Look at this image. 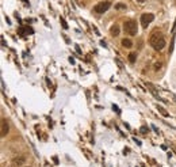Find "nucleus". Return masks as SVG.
I'll return each mask as SVG.
<instances>
[{
  "mask_svg": "<svg viewBox=\"0 0 176 167\" xmlns=\"http://www.w3.org/2000/svg\"><path fill=\"white\" fill-rule=\"evenodd\" d=\"M149 44L154 50H163L165 48V38L163 35V33L158 30V29H154L152 31V34L149 37Z\"/></svg>",
  "mask_w": 176,
  "mask_h": 167,
  "instance_id": "nucleus-1",
  "label": "nucleus"
},
{
  "mask_svg": "<svg viewBox=\"0 0 176 167\" xmlns=\"http://www.w3.org/2000/svg\"><path fill=\"white\" fill-rule=\"evenodd\" d=\"M123 29H125V33H128L129 35H136L137 34V22L136 20H126L123 23Z\"/></svg>",
  "mask_w": 176,
  "mask_h": 167,
  "instance_id": "nucleus-2",
  "label": "nucleus"
},
{
  "mask_svg": "<svg viewBox=\"0 0 176 167\" xmlns=\"http://www.w3.org/2000/svg\"><path fill=\"white\" fill-rule=\"evenodd\" d=\"M110 7H111V3L110 2H100L93 7V11H95L96 14H103V12L107 11Z\"/></svg>",
  "mask_w": 176,
  "mask_h": 167,
  "instance_id": "nucleus-3",
  "label": "nucleus"
},
{
  "mask_svg": "<svg viewBox=\"0 0 176 167\" xmlns=\"http://www.w3.org/2000/svg\"><path fill=\"white\" fill-rule=\"evenodd\" d=\"M153 19H154L153 14H142L141 15V24H142V27L146 29L150 23L153 22Z\"/></svg>",
  "mask_w": 176,
  "mask_h": 167,
  "instance_id": "nucleus-4",
  "label": "nucleus"
},
{
  "mask_svg": "<svg viewBox=\"0 0 176 167\" xmlns=\"http://www.w3.org/2000/svg\"><path fill=\"white\" fill-rule=\"evenodd\" d=\"M8 130H10V126H8V122L6 118H2V137H4L6 134L8 133Z\"/></svg>",
  "mask_w": 176,
  "mask_h": 167,
  "instance_id": "nucleus-5",
  "label": "nucleus"
},
{
  "mask_svg": "<svg viewBox=\"0 0 176 167\" xmlns=\"http://www.w3.org/2000/svg\"><path fill=\"white\" fill-rule=\"evenodd\" d=\"M110 33H111L113 37L119 35V26H118V24H113L111 29H110Z\"/></svg>",
  "mask_w": 176,
  "mask_h": 167,
  "instance_id": "nucleus-6",
  "label": "nucleus"
},
{
  "mask_svg": "<svg viewBox=\"0 0 176 167\" xmlns=\"http://www.w3.org/2000/svg\"><path fill=\"white\" fill-rule=\"evenodd\" d=\"M122 46L126 48V49H130V48L133 46L132 39H129V38H123V39H122Z\"/></svg>",
  "mask_w": 176,
  "mask_h": 167,
  "instance_id": "nucleus-7",
  "label": "nucleus"
},
{
  "mask_svg": "<svg viewBox=\"0 0 176 167\" xmlns=\"http://www.w3.org/2000/svg\"><path fill=\"white\" fill-rule=\"evenodd\" d=\"M19 31L23 33V34H33V33H34V30H33L31 27H20Z\"/></svg>",
  "mask_w": 176,
  "mask_h": 167,
  "instance_id": "nucleus-8",
  "label": "nucleus"
},
{
  "mask_svg": "<svg viewBox=\"0 0 176 167\" xmlns=\"http://www.w3.org/2000/svg\"><path fill=\"white\" fill-rule=\"evenodd\" d=\"M22 163H24V158H23V156H19V158L14 159V164H15V166H20Z\"/></svg>",
  "mask_w": 176,
  "mask_h": 167,
  "instance_id": "nucleus-9",
  "label": "nucleus"
},
{
  "mask_svg": "<svg viewBox=\"0 0 176 167\" xmlns=\"http://www.w3.org/2000/svg\"><path fill=\"white\" fill-rule=\"evenodd\" d=\"M136 59H137V53H130L129 55V61L130 63H136Z\"/></svg>",
  "mask_w": 176,
  "mask_h": 167,
  "instance_id": "nucleus-10",
  "label": "nucleus"
},
{
  "mask_svg": "<svg viewBox=\"0 0 176 167\" xmlns=\"http://www.w3.org/2000/svg\"><path fill=\"white\" fill-rule=\"evenodd\" d=\"M157 109H158V112H160V113L163 114V116H165V117H168V113H167V112H165V110H164V107H163V106H158V107H157Z\"/></svg>",
  "mask_w": 176,
  "mask_h": 167,
  "instance_id": "nucleus-11",
  "label": "nucleus"
},
{
  "mask_svg": "<svg viewBox=\"0 0 176 167\" xmlns=\"http://www.w3.org/2000/svg\"><path fill=\"white\" fill-rule=\"evenodd\" d=\"M115 8H118V10H123V8H126V6H123V4H117Z\"/></svg>",
  "mask_w": 176,
  "mask_h": 167,
  "instance_id": "nucleus-12",
  "label": "nucleus"
},
{
  "mask_svg": "<svg viewBox=\"0 0 176 167\" xmlns=\"http://www.w3.org/2000/svg\"><path fill=\"white\" fill-rule=\"evenodd\" d=\"M140 130H141V133H146V132H148V128H146V126H142Z\"/></svg>",
  "mask_w": 176,
  "mask_h": 167,
  "instance_id": "nucleus-13",
  "label": "nucleus"
},
{
  "mask_svg": "<svg viewBox=\"0 0 176 167\" xmlns=\"http://www.w3.org/2000/svg\"><path fill=\"white\" fill-rule=\"evenodd\" d=\"M160 68H161V64H160V63L156 64V67H154V69H156V71H157V69H160Z\"/></svg>",
  "mask_w": 176,
  "mask_h": 167,
  "instance_id": "nucleus-14",
  "label": "nucleus"
},
{
  "mask_svg": "<svg viewBox=\"0 0 176 167\" xmlns=\"http://www.w3.org/2000/svg\"><path fill=\"white\" fill-rule=\"evenodd\" d=\"M61 22H63V26H64V29H67L68 26H67V23H65V20L64 19H61Z\"/></svg>",
  "mask_w": 176,
  "mask_h": 167,
  "instance_id": "nucleus-15",
  "label": "nucleus"
},
{
  "mask_svg": "<svg viewBox=\"0 0 176 167\" xmlns=\"http://www.w3.org/2000/svg\"><path fill=\"white\" fill-rule=\"evenodd\" d=\"M138 3H144V2H146V0H137Z\"/></svg>",
  "mask_w": 176,
  "mask_h": 167,
  "instance_id": "nucleus-16",
  "label": "nucleus"
}]
</instances>
